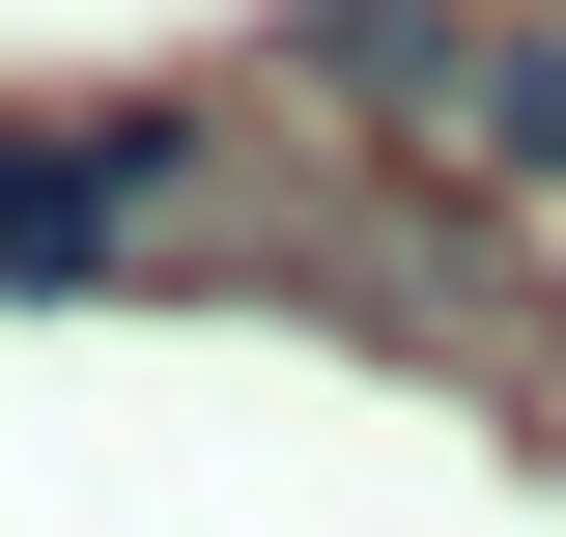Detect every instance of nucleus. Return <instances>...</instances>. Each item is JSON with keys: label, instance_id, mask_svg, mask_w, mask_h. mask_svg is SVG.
I'll use <instances>...</instances> for the list:
<instances>
[{"label": "nucleus", "instance_id": "f257e3e1", "mask_svg": "<svg viewBox=\"0 0 566 537\" xmlns=\"http://www.w3.org/2000/svg\"><path fill=\"white\" fill-rule=\"evenodd\" d=\"M482 29H510V0H312V29H283V57L340 85L368 141H453V114H482Z\"/></svg>", "mask_w": 566, "mask_h": 537}, {"label": "nucleus", "instance_id": "f03ea898", "mask_svg": "<svg viewBox=\"0 0 566 537\" xmlns=\"http://www.w3.org/2000/svg\"><path fill=\"white\" fill-rule=\"evenodd\" d=\"M170 170H199V114H85V141H0V255H29V283H85L142 199H170Z\"/></svg>", "mask_w": 566, "mask_h": 537}, {"label": "nucleus", "instance_id": "7ed1b4c3", "mask_svg": "<svg viewBox=\"0 0 566 537\" xmlns=\"http://www.w3.org/2000/svg\"><path fill=\"white\" fill-rule=\"evenodd\" d=\"M453 170H538V199H566V0H538V29H482V114H453Z\"/></svg>", "mask_w": 566, "mask_h": 537}]
</instances>
